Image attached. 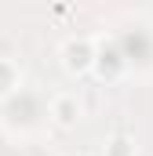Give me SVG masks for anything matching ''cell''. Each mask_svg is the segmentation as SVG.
<instances>
[{
	"mask_svg": "<svg viewBox=\"0 0 153 156\" xmlns=\"http://www.w3.org/2000/svg\"><path fill=\"white\" fill-rule=\"evenodd\" d=\"M58 58H62V69L69 76H88L99 66V40L95 37H66L62 47H58Z\"/></svg>",
	"mask_w": 153,
	"mask_h": 156,
	"instance_id": "6da1fadb",
	"label": "cell"
},
{
	"mask_svg": "<svg viewBox=\"0 0 153 156\" xmlns=\"http://www.w3.org/2000/svg\"><path fill=\"white\" fill-rule=\"evenodd\" d=\"M47 116L58 131H73L76 123L84 120V102L76 98L73 91H58L51 94V105H47Z\"/></svg>",
	"mask_w": 153,
	"mask_h": 156,
	"instance_id": "7a4b0ae2",
	"label": "cell"
},
{
	"mask_svg": "<svg viewBox=\"0 0 153 156\" xmlns=\"http://www.w3.org/2000/svg\"><path fill=\"white\" fill-rule=\"evenodd\" d=\"M22 87V69L11 62V58H0V102L7 98V94H15Z\"/></svg>",
	"mask_w": 153,
	"mask_h": 156,
	"instance_id": "3957f363",
	"label": "cell"
},
{
	"mask_svg": "<svg viewBox=\"0 0 153 156\" xmlns=\"http://www.w3.org/2000/svg\"><path fill=\"white\" fill-rule=\"evenodd\" d=\"M135 138H128V134H110L106 142H102V156H135Z\"/></svg>",
	"mask_w": 153,
	"mask_h": 156,
	"instance_id": "277c9868",
	"label": "cell"
}]
</instances>
